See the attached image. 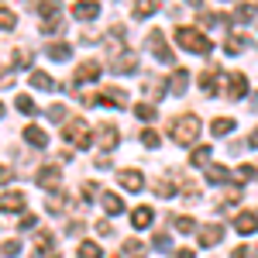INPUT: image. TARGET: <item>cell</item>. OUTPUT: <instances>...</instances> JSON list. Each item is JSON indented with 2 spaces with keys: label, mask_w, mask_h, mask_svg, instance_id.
Here are the masks:
<instances>
[{
  "label": "cell",
  "mask_w": 258,
  "mask_h": 258,
  "mask_svg": "<svg viewBox=\"0 0 258 258\" xmlns=\"http://www.w3.org/2000/svg\"><path fill=\"white\" fill-rule=\"evenodd\" d=\"M62 138L69 141L73 148H86V145H90V131H86L83 120H69V124L62 127Z\"/></svg>",
  "instance_id": "obj_3"
},
{
  "label": "cell",
  "mask_w": 258,
  "mask_h": 258,
  "mask_svg": "<svg viewBox=\"0 0 258 258\" xmlns=\"http://www.w3.org/2000/svg\"><path fill=\"white\" fill-rule=\"evenodd\" d=\"M244 48H248L244 35H231V41L224 45V52H227V55H238V52H244Z\"/></svg>",
  "instance_id": "obj_29"
},
{
  "label": "cell",
  "mask_w": 258,
  "mask_h": 258,
  "mask_svg": "<svg viewBox=\"0 0 258 258\" xmlns=\"http://www.w3.org/2000/svg\"><path fill=\"white\" fill-rule=\"evenodd\" d=\"M255 255H258V248H255Z\"/></svg>",
  "instance_id": "obj_54"
},
{
  "label": "cell",
  "mask_w": 258,
  "mask_h": 258,
  "mask_svg": "<svg viewBox=\"0 0 258 258\" xmlns=\"http://www.w3.org/2000/svg\"><path fill=\"white\" fill-rule=\"evenodd\" d=\"M18 110H21V114H28V117H31V114H35L38 107H35V100H31V97H24V93H21V97H18Z\"/></svg>",
  "instance_id": "obj_36"
},
{
  "label": "cell",
  "mask_w": 258,
  "mask_h": 258,
  "mask_svg": "<svg viewBox=\"0 0 258 258\" xmlns=\"http://www.w3.org/2000/svg\"><path fill=\"white\" fill-rule=\"evenodd\" d=\"M24 138L31 141L35 148H45V145H48V135H45L41 127H35V124H31V127H24Z\"/></svg>",
  "instance_id": "obj_20"
},
{
  "label": "cell",
  "mask_w": 258,
  "mask_h": 258,
  "mask_svg": "<svg viewBox=\"0 0 258 258\" xmlns=\"http://www.w3.org/2000/svg\"><path fill=\"white\" fill-rule=\"evenodd\" d=\"M28 83H31L35 90H55V80H52L48 73H38V69H35V73L28 76Z\"/></svg>",
  "instance_id": "obj_19"
},
{
  "label": "cell",
  "mask_w": 258,
  "mask_h": 258,
  "mask_svg": "<svg viewBox=\"0 0 258 258\" xmlns=\"http://www.w3.org/2000/svg\"><path fill=\"white\" fill-rule=\"evenodd\" d=\"M244 145H248V148H258V131H255V135H251L248 141H244Z\"/></svg>",
  "instance_id": "obj_51"
},
{
  "label": "cell",
  "mask_w": 258,
  "mask_h": 258,
  "mask_svg": "<svg viewBox=\"0 0 258 258\" xmlns=\"http://www.w3.org/2000/svg\"><path fill=\"white\" fill-rule=\"evenodd\" d=\"M200 86H203V93H214V90H217V69H207V73L200 76Z\"/></svg>",
  "instance_id": "obj_31"
},
{
  "label": "cell",
  "mask_w": 258,
  "mask_h": 258,
  "mask_svg": "<svg viewBox=\"0 0 258 258\" xmlns=\"http://www.w3.org/2000/svg\"><path fill=\"white\" fill-rule=\"evenodd\" d=\"M227 179H231V172H227V169H224V165H207V182H227Z\"/></svg>",
  "instance_id": "obj_23"
},
{
  "label": "cell",
  "mask_w": 258,
  "mask_h": 258,
  "mask_svg": "<svg viewBox=\"0 0 258 258\" xmlns=\"http://www.w3.org/2000/svg\"><path fill=\"white\" fill-rule=\"evenodd\" d=\"M152 244H155V248H159V251H169V248H172V238H169V234H155V238H152Z\"/></svg>",
  "instance_id": "obj_39"
},
{
  "label": "cell",
  "mask_w": 258,
  "mask_h": 258,
  "mask_svg": "<svg viewBox=\"0 0 258 258\" xmlns=\"http://www.w3.org/2000/svg\"><path fill=\"white\" fill-rule=\"evenodd\" d=\"M135 114H138L141 120H155V107H148V103H138V107H135Z\"/></svg>",
  "instance_id": "obj_41"
},
{
  "label": "cell",
  "mask_w": 258,
  "mask_h": 258,
  "mask_svg": "<svg viewBox=\"0 0 258 258\" xmlns=\"http://www.w3.org/2000/svg\"><path fill=\"white\" fill-rule=\"evenodd\" d=\"M100 76V62H83L76 66V83H93Z\"/></svg>",
  "instance_id": "obj_15"
},
{
  "label": "cell",
  "mask_w": 258,
  "mask_h": 258,
  "mask_svg": "<svg viewBox=\"0 0 258 258\" xmlns=\"http://www.w3.org/2000/svg\"><path fill=\"white\" fill-rule=\"evenodd\" d=\"M97 234L110 238V234H114V224H110V220H100V224H97Z\"/></svg>",
  "instance_id": "obj_44"
},
{
  "label": "cell",
  "mask_w": 258,
  "mask_h": 258,
  "mask_svg": "<svg viewBox=\"0 0 258 258\" xmlns=\"http://www.w3.org/2000/svg\"><path fill=\"white\" fill-rule=\"evenodd\" d=\"M189 4H200V0H189Z\"/></svg>",
  "instance_id": "obj_53"
},
{
  "label": "cell",
  "mask_w": 258,
  "mask_h": 258,
  "mask_svg": "<svg viewBox=\"0 0 258 258\" xmlns=\"http://www.w3.org/2000/svg\"><path fill=\"white\" fill-rule=\"evenodd\" d=\"M220 238H224V227H217V224L200 227V244H203V248H214V244H220Z\"/></svg>",
  "instance_id": "obj_11"
},
{
  "label": "cell",
  "mask_w": 258,
  "mask_h": 258,
  "mask_svg": "<svg viewBox=\"0 0 258 258\" xmlns=\"http://www.w3.org/2000/svg\"><path fill=\"white\" fill-rule=\"evenodd\" d=\"M38 248H41V258H59V248H55V238L48 231L38 234Z\"/></svg>",
  "instance_id": "obj_17"
},
{
  "label": "cell",
  "mask_w": 258,
  "mask_h": 258,
  "mask_svg": "<svg viewBox=\"0 0 258 258\" xmlns=\"http://www.w3.org/2000/svg\"><path fill=\"white\" fill-rule=\"evenodd\" d=\"M0 117H4V103H0Z\"/></svg>",
  "instance_id": "obj_52"
},
{
  "label": "cell",
  "mask_w": 258,
  "mask_h": 258,
  "mask_svg": "<svg viewBox=\"0 0 258 258\" xmlns=\"http://www.w3.org/2000/svg\"><path fill=\"white\" fill-rule=\"evenodd\" d=\"M227 14H207V11H200V24H207V28H220V24H227Z\"/></svg>",
  "instance_id": "obj_28"
},
{
  "label": "cell",
  "mask_w": 258,
  "mask_h": 258,
  "mask_svg": "<svg viewBox=\"0 0 258 258\" xmlns=\"http://www.w3.org/2000/svg\"><path fill=\"white\" fill-rule=\"evenodd\" d=\"M35 224H38V217H31V214H24V217H21V231H28V227H35Z\"/></svg>",
  "instance_id": "obj_47"
},
{
  "label": "cell",
  "mask_w": 258,
  "mask_h": 258,
  "mask_svg": "<svg viewBox=\"0 0 258 258\" xmlns=\"http://www.w3.org/2000/svg\"><path fill=\"white\" fill-rule=\"evenodd\" d=\"M148 48H152V55L165 66H176V52L169 48V41H162V31H152L148 35Z\"/></svg>",
  "instance_id": "obj_4"
},
{
  "label": "cell",
  "mask_w": 258,
  "mask_h": 258,
  "mask_svg": "<svg viewBox=\"0 0 258 258\" xmlns=\"http://www.w3.org/2000/svg\"><path fill=\"white\" fill-rule=\"evenodd\" d=\"M210 131H214L217 138H224V135H231V131H234V120H231V117H217L214 124H210Z\"/></svg>",
  "instance_id": "obj_25"
},
{
  "label": "cell",
  "mask_w": 258,
  "mask_h": 258,
  "mask_svg": "<svg viewBox=\"0 0 258 258\" xmlns=\"http://www.w3.org/2000/svg\"><path fill=\"white\" fill-rule=\"evenodd\" d=\"M135 18H152L155 14V0H135Z\"/></svg>",
  "instance_id": "obj_27"
},
{
  "label": "cell",
  "mask_w": 258,
  "mask_h": 258,
  "mask_svg": "<svg viewBox=\"0 0 258 258\" xmlns=\"http://www.w3.org/2000/svg\"><path fill=\"white\" fill-rule=\"evenodd\" d=\"M155 193H159V197H172V193H176V186H172L169 179H159V182H155Z\"/></svg>",
  "instance_id": "obj_40"
},
{
  "label": "cell",
  "mask_w": 258,
  "mask_h": 258,
  "mask_svg": "<svg viewBox=\"0 0 258 258\" xmlns=\"http://www.w3.org/2000/svg\"><path fill=\"white\" fill-rule=\"evenodd\" d=\"M76 255L80 258H100V248L93 241H80V248H76Z\"/></svg>",
  "instance_id": "obj_32"
},
{
  "label": "cell",
  "mask_w": 258,
  "mask_h": 258,
  "mask_svg": "<svg viewBox=\"0 0 258 258\" xmlns=\"http://www.w3.org/2000/svg\"><path fill=\"white\" fill-rule=\"evenodd\" d=\"M231 258H251V251H248V248H234V251H231Z\"/></svg>",
  "instance_id": "obj_49"
},
{
  "label": "cell",
  "mask_w": 258,
  "mask_h": 258,
  "mask_svg": "<svg viewBox=\"0 0 258 258\" xmlns=\"http://www.w3.org/2000/svg\"><path fill=\"white\" fill-rule=\"evenodd\" d=\"M45 52H48V59H55V62H66V59H69V52H73V48H69V45H62V41H52V45H48Z\"/></svg>",
  "instance_id": "obj_22"
},
{
  "label": "cell",
  "mask_w": 258,
  "mask_h": 258,
  "mask_svg": "<svg viewBox=\"0 0 258 258\" xmlns=\"http://www.w3.org/2000/svg\"><path fill=\"white\" fill-rule=\"evenodd\" d=\"M210 155H214L210 145H200L197 152H193V165H210Z\"/></svg>",
  "instance_id": "obj_33"
},
{
  "label": "cell",
  "mask_w": 258,
  "mask_h": 258,
  "mask_svg": "<svg viewBox=\"0 0 258 258\" xmlns=\"http://www.w3.org/2000/svg\"><path fill=\"white\" fill-rule=\"evenodd\" d=\"M62 28H66V21H62L59 14L45 18V24H41V31H45V35H62Z\"/></svg>",
  "instance_id": "obj_24"
},
{
  "label": "cell",
  "mask_w": 258,
  "mask_h": 258,
  "mask_svg": "<svg viewBox=\"0 0 258 258\" xmlns=\"http://www.w3.org/2000/svg\"><path fill=\"white\" fill-rule=\"evenodd\" d=\"M124 255H127V258H141V255H145V241L127 238V241H124Z\"/></svg>",
  "instance_id": "obj_26"
},
{
  "label": "cell",
  "mask_w": 258,
  "mask_h": 258,
  "mask_svg": "<svg viewBox=\"0 0 258 258\" xmlns=\"http://www.w3.org/2000/svg\"><path fill=\"white\" fill-rule=\"evenodd\" d=\"M117 179H120V186L131 189V193H141V189H145V179H141V172H135V169H124Z\"/></svg>",
  "instance_id": "obj_12"
},
{
  "label": "cell",
  "mask_w": 258,
  "mask_h": 258,
  "mask_svg": "<svg viewBox=\"0 0 258 258\" xmlns=\"http://www.w3.org/2000/svg\"><path fill=\"white\" fill-rule=\"evenodd\" d=\"M14 24H18V18H14L7 7H0V28H4V31H14Z\"/></svg>",
  "instance_id": "obj_35"
},
{
  "label": "cell",
  "mask_w": 258,
  "mask_h": 258,
  "mask_svg": "<svg viewBox=\"0 0 258 258\" xmlns=\"http://www.w3.org/2000/svg\"><path fill=\"white\" fill-rule=\"evenodd\" d=\"M176 41H179V48H186V52H193V55H210V52H214V41L207 38L203 31L186 28V24L176 28Z\"/></svg>",
  "instance_id": "obj_1"
},
{
  "label": "cell",
  "mask_w": 258,
  "mask_h": 258,
  "mask_svg": "<svg viewBox=\"0 0 258 258\" xmlns=\"http://www.w3.org/2000/svg\"><path fill=\"white\" fill-rule=\"evenodd\" d=\"M31 59H35V55H31V48H18V52H14V66H18V69H28Z\"/></svg>",
  "instance_id": "obj_34"
},
{
  "label": "cell",
  "mask_w": 258,
  "mask_h": 258,
  "mask_svg": "<svg viewBox=\"0 0 258 258\" xmlns=\"http://www.w3.org/2000/svg\"><path fill=\"white\" fill-rule=\"evenodd\" d=\"M110 69L120 73V76H127V73H135V69H138V55H135V52H124V55H117V59L110 62Z\"/></svg>",
  "instance_id": "obj_9"
},
{
  "label": "cell",
  "mask_w": 258,
  "mask_h": 258,
  "mask_svg": "<svg viewBox=\"0 0 258 258\" xmlns=\"http://www.w3.org/2000/svg\"><path fill=\"white\" fill-rule=\"evenodd\" d=\"M172 227H176L179 234H193L197 231V220L193 217H172Z\"/></svg>",
  "instance_id": "obj_30"
},
{
  "label": "cell",
  "mask_w": 258,
  "mask_h": 258,
  "mask_svg": "<svg viewBox=\"0 0 258 258\" xmlns=\"http://www.w3.org/2000/svg\"><path fill=\"white\" fill-rule=\"evenodd\" d=\"M234 231L244 234V238H248V234H255V231H258V214H248V210L238 214V217H234Z\"/></svg>",
  "instance_id": "obj_8"
},
{
  "label": "cell",
  "mask_w": 258,
  "mask_h": 258,
  "mask_svg": "<svg viewBox=\"0 0 258 258\" xmlns=\"http://www.w3.org/2000/svg\"><path fill=\"white\" fill-rule=\"evenodd\" d=\"M152 217H155L152 207H138V210H131V224H135V227H148Z\"/></svg>",
  "instance_id": "obj_21"
},
{
  "label": "cell",
  "mask_w": 258,
  "mask_h": 258,
  "mask_svg": "<svg viewBox=\"0 0 258 258\" xmlns=\"http://www.w3.org/2000/svg\"><path fill=\"white\" fill-rule=\"evenodd\" d=\"M186 86H189V69H182V66H176L172 69V80H169V93H186Z\"/></svg>",
  "instance_id": "obj_10"
},
{
  "label": "cell",
  "mask_w": 258,
  "mask_h": 258,
  "mask_svg": "<svg viewBox=\"0 0 258 258\" xmlns=\"http://www.w3.org/2000/svg\"><path fill=\"white\" fill-rule=\"evenodd\" d=\"M176 258H193V251H189V248H179V251H176Z\"/></svg>",
  "instance_id": "obj_50"
},
{
  "label": "cell",
  "mask_w": 258,
  "mask_h": 258,
  "mask_svg": "<svg viewBox=\"0 0 258 258\" xmlns=\"http://www.w3.org/2000/svg\"><path fill=\"white\" fill-rule=\"evenodd\" d=\"M93 103L100 107H114V110H124L127 107V93L120 86H110V90H100V97H93Z\"/></svg>",
  "instance_id": "obj_5"
},
{
  "label": "cell",
  "mask_w": 258,
  "mask_h": 258,
  "mask_svg": "<svg viewBox=\"0 0 258 258\" xmlns=\"http://www.w3.org/2000/svg\"><path fill=\"white\" fill-rule=\"evenodd\" d=\"M251 176H255V165H241L238 169V182H248Z\"/></svg>",
  "instance_id": "obj_43"
},
{
  "label": "cell",
  "mask_w": 258,
  "mask_h": 258,
  "mask_svg": "<svg viewBox=\"0 0 258 258\" xmlns=\"http://www.w3.org/2000/svg\"><path fill=\"white\" fill-rule=\"evenodd\" d=\"M244 93H248V76H244V73H234V76H231V83H227V97H231V100H241Z\"/></svg>",
  "instance_id": "obj_13"
},
{
  "label": "cell",
  "mask_w": 258,
  "mask_h": 258,
  "mask_svg": "<svg viewBox=\"0 0 258 258\" xmlns=\"http://www.w3.org/2000/svg\"><path fill=\"white\" fill-rule=\"evenodd\" d=\"M93 193H97V186H93V182H86V186H83V189H80V197H83V200H90V197H93Z\"/></svg>",
  "instance_id": "obj_48"
},
{
  "label": "cell",
  "mask_w": 258,
  "mask_h": 258,
  "mask_svg": "<svg viewBox=\"0 0 258 258\" xmlns=\"http://www.w3.org/2000/svg\"><path fill=\"white\" fill-rule=\"evenodd\" d=\"M11 179H14V169L11 165H0V186H7Z\"/></svg>",
  "instance_id": "obj_46"
},
{
  "label": "cell",
  "mask_w": 258,
  "mask_h": 258,
  "mask_svg": "<svg viewBox=\"0 0 258 258\" xmlns=\"http://www.w3.org/2000/svg\"><path fill=\"white\" fill-rule=\"evenodd\" d=\"M159 131H141V145H145V148H159Z\"/></svg>",
  "instance_id": "obj_38"
},
{
  "label": "cell",
  "mask_w": 258,
  "mask_h": 258,
  "mask_svg": "<svg viewBox=\"0 0 258 258\" xmlns=\"http://www.w3.org/2000/svg\"><path fill=\"white\" fill-rule=\"evenodd\" d=\"M48 117H52V120H62V117H66V107H62V103H52V107H48Z\"/></svg>",
  "instance_id": "obj_42"
},
{
  "label": "cell",
  "mask_w": 258,
  "mask_h": 258,
  "mask_svg": "<svg viewBox=\"0 0 258 258\" xmlns=\"http://www.w3.org/2000/svg\"><path fill=\"white\" fill-rule=\"evenodd\" d=\"M35 179H38L41 189H59V182H62V169L48 162V165H41V169H38V176H35Z\"/></svg>",
  "instance_id": "obj_6"
},
{
  "label": "cell",
  "mask_w": 258,
  "mask_h": 258,
  "mask_svg": "<svg viewBox=\"0 0 258 258\" xmlns=\"http://www.w3.org/2000/svg\"><path fill=\"white\" fill-rule=\"evenodd\" d=\"M197 135H200V120L189 117V114H186V117H176L172 127H169V138L176 141V145H193Z\"/></svg>",
  "instance_id": "obj_2"
},
{
  "label": "cell",
  "mask_w": 258,
  "mask_h": 258,
  "mask_svg": "<svg viewBox=\"0 0 258 258\" xmlns=\"http://www.w3.org/2000/svg\"><path fill=\"white\" fill-rule=\"evenodd\" d=\"M66 207H69V200L62 197V193H55V197L48 200V210H52V214H62V210H66Z\"/></svg>",
  "instance_id": "obj_37"
},
{
  "label": "cell",
  "mask_w": 258,
  "mask_h": 258,
  "mask_svg": "<svg viewBox=\"0 0 258 258\" xmlns=\"http://www.w3.org/2000/svg\"><path fill=\"white\" fill-rule=\"evenodd\" d=\"M97 138H100V145H103V148H117L120 135H117V127H110V124H100Z\"/></svg>",
  "instance_id": "obj_16"
},
{
  "label": "cell",
  "mask_w": 258,
  "mask_h": 258,
  "mask_svg": "<svg viewBox=\"0 0 258 258\" xmlns=\"http://www.w3.org/2000/svg\"><path fill=\"white\" fill-rule=\"evenodd\" d=\"M103 210H107L110 217H117V214H124V200H120L117 193H103Z\"/></svg>",
  "instance_id": "obj_18"
},
{
  "label": "cell",
  "mask_w": 258,
  "mask_h": 258,
  "mask_svg": "<svg viewBox=\"0 0 258 258\" xmlns=\"http://www.w3.org/2000/svg\"><path fill=\"white\" fill-rule=\"evenodd\" d=\"M4 255H18L21 251V241H4V248H0Z\"/></svg>",
  "instance_id": "obj_45"
},
{
  "label": "cell",
  "mask_w": 258,
  "mask_h": 258,
  "mask_svg": "<svg viewBox=\"0 0 258 258\" xmlns=\"http://www.w3.org/2000/svg\"><path fill=\"white\" fill-rule=\"evenodd\" d=\"M73 18L76 21H97L100 18V4L97 0H76V4H73Z\"/></svg>",
  "instance_id": "obj_7"
},
{
  "label": "cell",
  "mask_w": 258,
  "mask_h": 258,
  "mask_svg": "<svg viewBox=\"0 0 258 258\" xmlns=\"http://www.w3.org/2000/svg\"><path fill=\"white\" fill-rule=\"evenodd\" d=\"M0 210L21 214V210H24V193H4V197H0Z\"/></svg>",
  "instance_id": "obj_14"
}]
</instances>
